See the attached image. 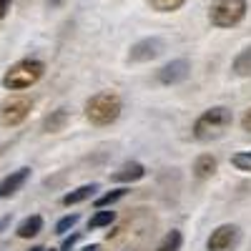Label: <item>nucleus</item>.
Masks as SVG:
<instances>
[{"mask_svg":"<svg viewBox=\"0 0 251 251\" xmlns=\"http://www.w3.org/2000/svg\"><path fill=\"white\" fill-rule=\"evenodd\" d=\"M40 231H43V216H38V214H33V216H28V219H23L18 224V236L20 239L38 236Z\"/></svg>","mask_w":251,"mask_h":251,"instance_id":"obj_13","label":"nucleus"},{"mask_svg":"<svg viewBox=\"0 0 251 251\" xmlns=\"http://www.w3.org/2000/svg\"><path fill=\"white\" fill-rule=\"evenodd\" d=\"M43 73H46V66L40 60H33V58L18 60L3 75V86L8 91H25V88L35 86V83L43 78Z\"/></svg>","mask_w":251,"mask_h":251,"instance_id":"obj_3","label":"nucleus"},{"mask_svg":"<svg viewBox=\"0 0 251 251\" xmlns=\"http://www.w3.org/2000/svg\"><path fill=\"white\" fill-rule=\"evenodd\" d=\"M30 178V169H18L10 176H5L0 181V199H10L13 194H18L25 186V181Z\"/></svg>","mask_w":251,"mask_h":251,"instance_id":"obj_9","label":"nucleus"},{"mask_svg":"<svg viewBox=\"0 0 251 251\" xmlns=\"http://www.w3.org/2000/svg\"><path fill=\"white\" fill-rule=\"evenodd\" d=\"M246 0H214L208 8V20L216 28H234L246 18Z\"/></svg>","mask_w":251,"mask_h":251,"instance_id":"obj_4","label":"nucleus"},{"mask_svg":"<svg viewBox=\"0 0 251 251\" xmlns=\"http://www.w3.org/2000/svg\"><path fill=\"white\" fill-rule=\"evenodd\" d=\"M143 176H146V169H143L141 163H136V161L123 163L118 171L111 174V178H113V181H121V183H131V181H138V178H143Z\"/></svg>","mask_w":251,"mask_h":251,"instance_id":"obj_10","label":"nucleus"},{"mask_svg":"<svg viewBox=\"0 0 251 251\" xmlns=\"http://www.w3.org/2000/svg\"><path fill=\"white\" fill-rule=\"evenodd\" d=\"M234 73L236 75H251V46H246L236 58H234Z\"/></svg>","mask_w":251,"mask_h":251,"instance_id":"obj_15","label":"nucleus"},{"mask_svg":"<svg viewBox=\"0 0 251 251\" xmlns=\"http://www.w3.org/2000/svg\"><path fill=\"white\" fill-rule=\"evenodd\" d=\"M241 241V228L236 224H221L216 231L208 236L206 249L208 251H234Z\"/></svg>","mask_w":251,"mask_h":251,"instance_id":"obj_6","label":"nucleus"},{"mask_svg":"<svg viewBox=\"0 0 251 251\" xmlns=\"http://www.w3.org/2000/svg\"><path fill=\"white\" fill-rule=\"evenodd\" d=\"M231 123H234L231 111H228L226 106H214V108L203 111V113L196 118V123H194V136H196L199 141H214V138L224 136V131H226Z\"/></svg>","mask_w":251,"mask_h":251,"instance_id":"obj_2","label":"nucleus"},{"mask_svg":"<svg viewBox=\"0 0 251 251\" xmlns=\"http://www.w3.org/2000/svg\"><path fill=\"white\" fill-rule=\"evenodd\" d=\"M30 108H33V103H30V98H25V96L8 98V100L0 103V123L8 126V128H13V126H20V123L28 118Z\"/></svg>","mask_w":251,"mask_h":251,"instance_id":"obj_5","label":"nucleus"},{"mask_svg":"<svg viewBox=\"0 0 251 251\" xmlns=\"http://www.w3.org/2000/svg\"><path fill=\"white\" fill-rule=\"evenodd\" d=\"M181 241H183L181 231H169V234L163 236V241L158 244L156 251H178L181 249Z\"/></svg>","mask_w":251,"mask_h":251,"instance_id":"obj_17","label":"nucleus"},{"mask_svg":"<svg viewBox=\"0 0 251 251\" xmlns=\"http://www.w3.org/2000/svg\"><path fill=\"white\" fill-rule=\"evenodd\" d=\"M75 224H78V214H68V216H63V219L55 224V234H68Z\"/></svg>","mask_w":251,"mask_h":251,"instance_id":"obj_20","label":"nucleus"},{"mask_svg":"<svg viewBox=\"0 0 251 251\" xmlns=\"http://www.w3.org/2000/svg\"><path fill=\"white\" fill-rule=\"evenodd\" d=\"M93 191H98V186H96V183H86V186H78L75 191H71V194H66V196H63V203H66V206L80 203V201L91 199V196H93Z\"/></svg>","mask_w":251,"mask_h":251,"instance_id":"obj_14","label":"nucleus"},{"mask_svg":"<svg viewBox=\"0 0 251 251\" xmlns=\"http://www.w3.org/2000/svg\"><path fill=\"white\" fill-rule=\"evenodd\" d=\"M10 5H13V0H0V20H3V18L8 15Z\"/></svg>","mask_w":251,"mask_h":251,"instance_id":"obj_24","label":"nucleus"},{"mask_svg":"<svg viewBox=\"0 0 251 251\" xmlns=\"http://www.w3.org/2000/svg\"><path fill=\"white\" fill-rule=\"evenodd\" d=\"M231 163L236 166L239 171H251V151H246V153H236V156L231 158Z\"/></svg>","mask_w":251,"mask_h":251,"instance_id":"obj_21","label":"nucleus"},{"mask_svg":"<svg viewBox=\"0 0 251 251\" xmlns=\"http://www.w3.org/2000/svg\"><path fill=\"white\" fill-rule=\"evenodd\" d=\"M123 196H126V188H116V191H108V194H103V196L96 199V208H106V206L121 201Z\"/></svg>","mask_w":251,"mask_h":251,"instance_id":"obj_19","label":"nucleus"},{"mask_svg":"<svg viewBox=\"0 0 251 251\" xmlns=\"http://www.w3.org/2000/svg\"><path fill=\"white\" fill-rule=\"evenodd\" d=\"M161 50H163V40L161 38H143V40H138L136 46H131L128 60L131 63H146V60H153L156 55H161Z\"/></svg>","mask_w":251,"mask_h":251,"instance_id":"obj_8","label":"nucleus"},{"mask_svg":"<svg viewBox=\"0 0 251 251\" xmlns=\"http://www.w3.org/2000/svg\"><path fill=\"white\" fill-rule=\"evenodd\" d=\"M241 128L246 131V133H251V108L244 113V118H241Z\"/></svg>","mask_w":251,"mask_h":251,"instance_id":"obj_23","label":"nucleus"},{"mask_svg":"<svg viewBox=\"0 0 251 251\" xmlns=\"http://www.w3.org/2000/svg\"><path fill=\"white\" fill-rule=\"evenodd\" d=\"M48 5L50 8H58V5H63V0H48Z\"/></svg>","mask_w":251,"mask_h":251,"instance_id":"obj_26","label":"nucleus"},{"mask_svg":"<svg viewBox=\"0 0 251 251\" xmlns=\"http://www.w3.org/2000/svg\"><path fill=\"white\" fill-rule=\"evenodd\" d=\"M30 251H46V249H43V246H33Z\"/></svg>","mask_w":251,"mask_h":251,"instance_id":"obj_27","label":"nucleus"},{"mask_svg":"<svg viewBox=\"0 0 251 251\" xmlns=\"http://www.w3.org/2000/svg\"><path fill=\"white\" fill-rule=\"evenodd\" d=\"M219 169V161L211 156V153H201L196 161H194V176L199 181H206V178H211Z\"/></svg>","mask_w":251,"mask_h":251,"instance_id":"obj_11","label":"nucleus"},{"mask_svg":"<svg viewBox=\"0 0 251 251\" xmlns=\"http://www.w3.org/2000/svg\"><path fill=\"white\" fill-rule=\"evenodd\" d=\"M121 96L113 91H100L86 100V118L93 126H111L121 116Z\"/></svg>","mask_w":251,"mask_h":251,"instance_id":"obj_1","label":"nucleus"},{"mask_svg":"<svg viewBox=\"0 0 251 251\" xmlns=\"http://www.w3.org/2000/svg\"><path fill=\"white\" fill-rule=\"evenodd\" d=\"M68 111L66 108H58V111H50V116H46V121H43V131L46 133H58V131H63L68 126Z\"/></svg>","mask_w":251,"mask_h":251,"instance_id":"obj_12","label":"nucleus"},{"mask_svg":"<svg viewBox=\"0 0 251 251\" xmlns=\"http://www.w3.org/2000/svg\"><path fill=\"white\" fill-rule=\"evenodd\" d=\"M46 251H55V249H46Z\"/></svg>","mask_w":251,"mask_h":251,"instance_id":"obj_28","label":"nucleus"},{"mask_svg":"<svg viewBox=\"0 0 251 251\" xmlns=\"http://www.w3.org/2000/svg\"><path fill=\"white\" fill-rule=\"evenodd\" d=\"M188 73H191L188 60H171V63H166L163 68L156 71V80L161 83V86H174V83L186 80Z\"/></svg>","mask_w":251,"mask_h":251,"instance_id":"obj_7","label":"nucleus"},{"mask_svg":"<svg viewBox=\"0 0 251 251\" xmlns=\"http://www.w3.org/2000/svg\"><path fill=\"white\" fill-rule=\"evenodd\" d=\"M80 251H100V246L98 244H91V246H83Z\"/></svg>","mask_w":251,"mask_h":251,"instance_id":"obj_25","label":"nucleus"},{"mask_svg":"<svg viewBox=\"0 0 251 251\" xmlns=\"http://www.w3.org/2000/svg\"><path fill=\"white\" fill-rule=\"evenodd\" d=\"M149 5L156 13H174V10L186 5V0H149Z\"/></svg>","mask_w":251,"mask_h":251,"instance_id":"obj_16","label":"nucleus"},{"mask_svg":"<svg viewBox=\"0 0 251 251\" xmlns=\"http://www.w3.org/2000/svg\"><path fill=\"white\" fill-rule=\"evenodd\" d=\"M78 239H80V234H73L71 239H66V241H63V246H60V251H71L78 244Z\"/></svg>","mask_w":251,"mask_h":251,"instance_id":"obj_22","label":"nucleus"},{"mask_svg":"<svg viewBox=\"0 0 251 251\" xmlns=\"http://www.w3.org/2000/svg\"><path fill=\"white\" fill-rule=\"evenodd\" d=\"M116 221V211H98L96 216H91L88 228H103V226H111Z\"/></svg>","mask_w":251,"mask_h":251,"instance_id":"obj_18","label":"nucleus"}]
</instances>
